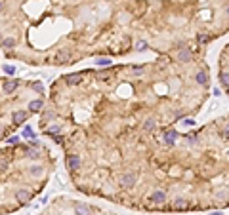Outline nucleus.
<instances>
[{"label": "nucleus", "instance_id": "1", "mask_svg": "<svg viewBox=\"0 0 229 215\" xmlns=\"http://www.w3.org/2000/svg\"><path fill=\"white\" fill-rule=\"evenodd\" d=\"M80 166H82V160H80L78 154H69V156H67V168L71 170V171L80 170Z\"/></svg>", "mask_w": 229, "mask_h": 215}, {"label": "nucleus", "instance_id": "2", "mask_svg": "<svg viewBox=\"0 0 229 215\" xmlns=\"http://www.w3.org/2000/svg\"><path fill=\"white\" fill-rule=\"evenodd\" d=\"M176 59L181 61V63H189V61H193V52L189 48H179L178 54H176Z\"/></svg>", "mask_w": 229, "mask_h": 215}, {"label": "nucleus", "instance_id": "3", "mask_svg": "<svg viewBox=\"0 0 229 215\" xmlns=\"http://www.w3.org/2000/svg\"><path fill=\"white\" fill-rule=\"evenodd\" d=\"M54 63L56 65H63V63H71V52L69 50H61L54 55Z\"/></svg>", "mask_w": 229, "mask_h": 215}, {"label": "nucleus", "instance_id": "4", "mask_svg": "<svg viewBox=\"0 0 229 215\" xmlns=\"http://www.w3.org/2000/svg\"><path fill=\"white\" fill-rule=\"evenodd\" d=\"M134 185H136V173H126V175L120 177V187L122 188H130Z\"/></svg>", "mask_w": 229, "mask_h": 215}, {"label": "nucleus", "instance_id": "5", "mask_svg": "<svg viewBox=\"0 0 229 215\" xmlns=\"http://www.w3.org/2000/svg\"><path fill=\"white\" fill-rule=\"evenodd\" d=\"M80 80H82V74L80 73H73V74H67L65 76V84L67 86H77V84H80Z\"/></svg>", "mask_w": 229, "mask_h": 215}, {"label": "nucleus", "instance_id": "6", "mask_svg": "<svg viewBox=\"0 0 229 215\" xmlns=\"http://www.w3.org/2000/svg\"><path fill=\"white\" fill-rule=\"evenodd\" d=\"M12 118H13V122H15V124H23V122H27L29 112H25V110H15V112L12 114Z\"/></svg>", "mask_w": 229, "mask_h": 215}, {"label": "nucleus", "instance_id": "7", "mask_svg": "<svg viewBox=\"0 0 229 215\" xmlns=\"http://www.w3.org/2000/svg\"><path fill=\"white\" fill-rule=\"evenodd\" d=\"M19 84H21L19 80H6V82L2 84V88H4V91H6V93H13V91L19 88Z\"/></svg>", "mask_w": 229, "mask_h": 215}, {"label": "nucleus", "instance_id": "8", "mask_svg": "<svg viewBox=\"0 0 229 215\" xmlns=\"http://www.w3.org/2000/svg\"><path fill=\"white\" fill-rule=\"evenodd\" d=\"M172 207H174V209H187V207H189V202H187L185 198H176V200L172 202Z\"/></svg>", "mask_w": 229, "mask_h": 215}, {"label": "nucleus", "instance_id": "9", "mask_svg": "<svg viewBox=\"0 0 229 215\" xmlns=\"http://www.w3.org/2000/svg\"><path fill=\"white\" fill-rule=\"evenodd\" d=\"M42 107H44V101L42 99H35V101L29 103V112H40Z\"/></svg>", "mask_w": 229, "mask_h": 215}, {"label": "nucleus", "instance_id": "10", "mask_svg": "<svg viewBox=\"0 0 229 215\" xmlns=\"http://www.w3.org/2000/svg\"><path fill=\"white\" fill-rule=\"evenodd\" d=\"M75 211H77V215H90V206L77 202L75 204Z\"/></svg>", "mask_w": 229, "mask_h": 215}, {"label": "nucleus", "instance_id": "11", "mask_svg": "<svg viewBox=\"0 0 229 215\" xmlns=\"http://www.w3.org/2000/svg\"><path fill=\"white\" fill-rule=\"evenodd\" d=\"M151 200L157 202V204H162V202L166 200V192H164V190H157V192L151 194Z\"/></svg>", "mask_w": 229, "mask_h": 215}, {"label": "nucleus", "instance_id": "12", "mask_svg": "<svg viewBox=\"0 0 229 215\" xmlns=\"http://www.w3.org/2000/svg\"><path fill=\"white\" fill-rule=\"evenodd\" d=\"M195 80H197V84H200V86H206V84H208V74H206L204 70H200V73H197Z\"/></svg>", "mask_w": 229, "mask_h": 215}, {"label": "nucleus", "instance_id": "13", "mask_svg": "<svg viewBox=\"0 0 229 215\" xmlns=\"http://www.w3.org/2000/svg\"><path fill=\"white\" fill-rule=\"evenodd\" d=\"M176 137H178V131H168V133L164 135V143H166V145H174V143H176Z\"/></svg>", "mask_w": 229, "mask_h": 215}, {"label": "nucleus", "instance_id": "14", "mask_svg": "<svg viewBox=\"0 0 229 215\" xmlns=\"http://www.w3.org/2000/svg\"><path fill=\"white\" fill-rule=\"evenodd\" d=\"M0 46H2L4 50H12V48L15 46V38H4L2 42H0Z\"/></svg>", "mask_w": 229, "mask_h": 215}, {"label": "nucleus", "instance_id": "15", "mask_svg": "<svg viewBox=\"0 0 229 215\" xmlns=\"http://www.w3.org/2000/svg\"><path fill=\"white\" fill-rule=\"evenodd\" d=\"M15 198L21 200V202H27V200L31 198V194L27 192V190H17V192H15Z\"/></svg>", "mask_w": 229, "mask_h": 215}, {"label": "nucleus", "instance_id": "16", "mask_svg": "<svg viewBox=\"0 0 229 215\" xmlns=\"http://www.w3.org/2000/svg\"><path fill=\"white\" fill-rule=\"evenodd\" d=\"M220 84L229 90V73H220Z\"/></svg>", "mask_w": 229, "mask_h": 215}, {"label": "nucleus", "instance_id": "17", "mask_svg": "<svg viewBox=\"0 0 229 215\" xmlns=\"http://www.w3.org/2000/svg\"><path fill=\"white\" fill-rule=\"evenodd\" d=\"M197 40H199V44H200V46H204V44H208V42H210V36L206 34V33H199V34H197Z\"/></svg>", "mask_w": 229, "mask_h": 215}, {"label": "nucleus", "instance_id": "18", "mask_svg": "<svg viewBox=\"0 0 229 215\" xmlns=\"http://www.w3.org/2000/svg\"><path fill=\"white\" fill-rule=\"evenodd\" d=\"M96 63H98V67H111V63H113V61H111L109 57H98V61H96Z\"/></svg>", "mask_w": 229, "mask_h": 215}, {"label": "nucleus", "instance_id": "19", "mask_svg": "<svg viewBox=\"0 0 229 215\" xmlns=\"http://www.w3.org/2000/svg\"><path fill=\"white\" fill-rule=\"evenodd\" d=\"M8 166H10V160H8V158H0V173L6 171Z\"/></svg>", "mask_w": 229, "mask_h": 215}, {"label": "nucleus", "instance_id": "20", "mask_svg": "<svg viewBox=\"0 0 229 215\" xmlns=\"http://www.w3.org/2000/svg\"><path fill=\"white\" fill-rule=\"evenodd\" d=\"M31 88H33L36 93H44V86H42V82H33Z\"/></svg>", "mask_w": 229, "mask_h": 215}, {"label": "nucleus", "instance_id": "21", "mask_svg": "<svg viewBox=\"0 0 229 215\" xmlns=\"http://www.w3.org/2000/svg\"><path fill=\"white\" fill-rule=\"evenodd\" d=\"M153 128H155V120H147V122L143 124V130H145V131H151Z\"/></svg>", "mask_w": 229, "mask_h": 215}, {"label": "nucleus", "instance_id": "22", "mask_svg": "<svg viewBox=\"0 0 229 215\" xmlns=\"http://www.w3.org/2000/svg\"><path fill=\"white\" fill-rule=\"evenodd\" d=\"M4 73H6V74H15V67L6 65V67H4Z\"/></svg>", "mask_w": 229, "mask_h": 215}, {"label": "nucleus", "instance_id": "23", "mask_svg": "<svg viewBox=\"0 0 229 215\" xmlns=\"http://www.w3.org/2000/svg\"><path fill=\"white\" fill-rule=\"evenodd\" d=\"M145 48H147V42H137V48H136V50H137V52H143Z\"/></svg>", "mask_w": 229, "mask_h": 215}, {"label": "nucleus", "instance_id": "24", "mask_svg": "<svg viewBox=\"0 0 229 215\" xmlns=\"http://www.w3.org/2000/svg\"><path fill=\"white\" fill-rule=\"evenodd\" d=\"M143 70H145V67H134V69H132V73H134V74H141Z\"/></svg>", "mask_w": 229, "mask_h": 215}, {"label": "nucleus", "instance_id": "25", "mask_svg": "<svg viewBox=\"0 0 229 215\" xmlns=\"http://www.w3.org/2000/svg\"><path fill=\"white\" fill-rule=\"evenodd\" d=\"M57 131H59V128H57V126H52L50 130H46V133H48V135H54V133H57Z\"/></svg>", "mask_w": 229, "mask_h": 215}, {"label": "nucleus", "instance_id": "26", "mask_svg": "<svg viewBox=\"0 0 229 215\" xmlns=\"http://www.w3.org/2000/svg\"><path fill=\"white\" fill-rule=\"evenodd\" d=\"M23 135H27V137H33V130L29 126H25V130H23Z\"/></svg>", "mask_w": 229, "mask_h": 215}, {"label": "nucleus", "instance_id": "27", "mask_svg": "<svg viewBox=\"0 0 229 215\" xmlns=\"http://www.w3.org/2000/svg\"><path fill=\"white\" fill-rule=\"evenodd\" d=\"M221 137H225V139H229V124L223 128V131H221Z\"/></svg>", "mask_w": 229, "mask_h": 215}, {"label": "nucleus", "instance_id": "28", "mask_svg": "<svg viewBox=\"0 0 229 215\" xmlns=\"http://www.w3.org/2000/svg\"><path fill=\"white\" fill-rule=\"evenodd\" d=\"M29 171H31V175H36V173H40V168H38V166H33Z\"/></svg>", "mask_w": 229, "mask_h": 215}, {"label": "nucleus", "instance_id": "29", "mask_svg": "<svg viewBox=\"0 0 229 215\" xmlns=\"http://www.w3.org/2000/svg\"><path fill=\"white\" fill-rule=\"evenodd\" d=\"M183 124H185V126H193L195 120H193V118H183Z\"/></svg>", "mask_w": 229, "mask_h": 215}, {"label": "nucleus", "instance_id": "30", "mask_svg": "<svg viewBox=\"0 0 229 215\" xmlns=\"http://www.w3.org/2000/svg\"><path fill=\"white\" fill-rule=\"evenodd\" d=\"M8 143H12V145H15V143H19V137H17V135H13V137H10V139H8Z\"/></svg>", "mask_w": 229, "mask_h": 215}, {"label": "nucleus", "instance_id": "31", "mask_svg": "<svg viewBox=\"0 0 229 215\" xmlns=\"http://www.w3.org/2000/svg\"><path fill=\"white\" fill-rule=\"evenodd\" d=\"M27 156H29V158H38V152H36V151H29Z\"/></svg>", "mask_w": 229, "mask_h": 215}, {"label": "nucleus", "instance_id": "32", "mask_svg": "<svg viewBox=\"0 0 229 215\" xmlns=\"http://www.w3.org/2000/svg\"><path fill=\"white\" fill-rule=\"evenodd\" d=\"M4 8V0H0V10H2Z\"/></svg>", "mask_w": 229, "mask_h": 215}, {"label": "nucleus", "instance_id": "33", "mask_svg": "<svg viewBox=\"0 0 229 215\" xmlns=\"http://www.w3.org/2000/svg\"><path fill=\"white\" fill-rule=\"evenodd\" d=\"M227 15H229V6H227Z\"/></svg>", "mask_w": 229, "mask_h": 215}, {"label": "nucleus", "instance_id": "34", "mask_svg": "<svg viewBox=\"0 0 229 215\" xmlns=\"http://www.w3.org/2000/svg\"><path fill=\"white\" fill-rule=\"evenodd\" d=\"M0 133H2V128H0Z\"/></svg>", "mask_w": 229, "mask_h": 215}]
</instances>
